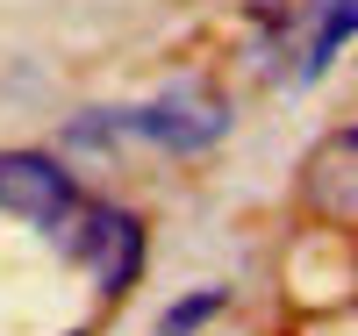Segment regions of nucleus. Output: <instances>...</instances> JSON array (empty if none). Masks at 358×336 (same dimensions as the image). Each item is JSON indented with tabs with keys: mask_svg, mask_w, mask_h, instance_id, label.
Returning <instances> with one entry per match:
<instances>
[{
	"mask_svg": "<svg viewBox=\"0 0 358 336\" xmlns=\"http://www.w3.org/2000/svg\"><path fill=\"white\" fill-rule=\"evenodd\" d=\"M229 308V286H201V293H187V300H172V308L158 315V336H194L201 322H215Z\"/></svg>",
	"mask_w": 358,
	"mask_h": 336,
	"instance_id": "6",
	"label": "nucleus"
},
{
	"mask_svg": "<svg viewBox=\"0 0 358 336\" xmlns=\"http://www.w3.org/2000/svg\"><path fill=\"white\" fill-rule=\"evenodd\" d=\"M65 336H86V329H65Z\"/></svg>",
	"mask_w": 358,
	"mask_h": 336,
	"instance_id": "8",
	"label": "nucleus"
},
{
	"mask_svg": "<svg viewBox=\"0 0 358 336\" xmlns=\"http://www.w3.org/2000/svg\"><path fill=\"white\" fill-rule=\"evenodd\" d=\"M229 101L215 94V86H201V79H179L172 94H158V101H143V108H129V136H143V143H158V150H172V158H194V150H215L222 136H229Z\"/></svg>",
	"mask_w": 358,
	"mask_h": 336,
	"instance_id": "2",
	"label": "nucleus"
},
{
	"mask_svg": "<svg viewBox=\"0 0 358 336\" xmlns=\"http://www.w3.org/2000/svg\"><path fill=\"white\" fill-rule=\"evenodd\" d=\"M79 207V187L72 172L50 158V150H0V215H15L29 229H50Z\"/></svg>",
	"mask_w": 358,
	"mask_h": 336,
	"instance_id": "3",
	"label": "nucleus"
},
{
	"mask_svg": "<svg viewBox=\"0 0 358 336\" xmlns=\"http://www.w3.org/2000/svg\"><path fill=\"white\" fill-rule=\"evenodd\" d=\"M358 129L344 122L337 136H322L315 143V158H308V172H301V200H308V215L315 222H330V229H351V215H358Z\"/></svg>",
	"mask_w": 358,
	"mask_h": 336,
	"instance_id": "4",
	"label": "nucleus"
},
{
	"mask_svg": "<svg viewBox=\"0 0 358 336\" xmlns=\"http://www.w3.org/2000/svg\"><path fill=\"white\" fill-rule=\"evenodd\" d=\"M65 251L94 272L101 300H122L136 279H143V251H151V236H143V215L136 207H115V200H79L65 222Z\"/></svg>",
	"mask_w": 358,
	"mask_h": 336,
	"instance_id": "1",
	"label": "nucleus"
},
{
	"mask_svg": "<svg viewBox=\"0 0 358 336\" xmlns=\"http://www.w3.org/2000/svg\"><path fill=\"white\" fill-rule=\"evenodd\" d=\"M122 136H129V108H86L65 129V143H79V150H115Z\"/></svg>",
	"mask_w": 358,
	"mask_h": 336,
	"instance_id": "7",
	"label": "nucleus"
},
{
	"mask_svg": "<svg viewBox=\"0 0 358 336\" xmlns=\"http://www.w3.org/2000/svg\"><path fill=\"white\" fill-rule=\"evenodd\" d=\"M351 29H358V0H315V29H308V50H301V72L294 79H322L337 65V50L351 43Z\"/></svg>",
	"mask_w": 358,
	"mask_h": 336,
	"instance_id": "5",
	"label": "nucleus"
}]
</instances>
